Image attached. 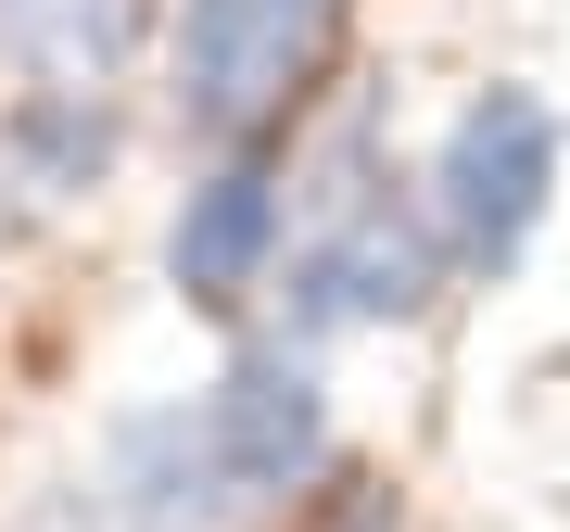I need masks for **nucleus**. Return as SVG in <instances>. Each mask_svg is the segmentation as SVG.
I'll list each match as a JSON object with an SVG mask.
<instances>
[{"label": "nucleus", "instance_id": "8", "mask_svg": "<svg viewBox=\"0 0 570 532\" xmlns=\"http://www.w3.org/2000/svg\"><path fill=\"white\" fill-rule=\"evenodd\" d=\"M292 532H406V508H393V482H367V470H330L305 508H292Z\"/></svg>", "mask_w": 570, "mask_h": 532}, {"label": "nucleus", "instance_id": "7", "mask_svg": "<svg viewBox=\"0 0 570 532\" xmlns=\"http://www.w3.org/2000/svg\"><path fill=\"white\" fill-rule=\"evenodd\" d=\"M140 51V0H0V63L39 89H102Z\"/></svg>", "mask_w": 570, "mask_h": 532}, {"label": "nucleus", "instance_id": "4", "mask_svg": "<svg viewBox=\"0 0 570 532\" xmlns=\"http://www.w3.org/2000/svg\"><path fill=\"white\" fill-rule=\"evenodd\" d=\"M190 418H204L228 520L242 508H305V494L330 482V381H317L305 343H279V329L228 355V368L190 393Z\"/></svg>", "mask_w": 570, "mask_h": 532}, {"label": "nucleus", "instance_id": "9", "mask_svg": "<svg viewBox=\"0 0 570 532\" xmlns=\"http://www.w3.org/2000/svg\"><path fill=\"white\" fill-rule=\"evenodd\" d=\"M13 532H140V520H127V508H115V494H102V482H89V470H77V482H51V494H39V508H26Z\"/></svg>", "mask_w": 570, "mask_h": 532}, {"label": "nucleus", "instance_id": "2", "mask_svg": "<svg viewBox=\"0 0 570 532\" xmlns=\"http://www.w3.org/2000/svg\"><path fill=\"white\" fill-rule=\"evenodd\" d=\"M343 13L355 0H178V39H165L178 127L216 152H254L266 127H292L330 39H343Z\"/></svg>", "mask_w": 570, "mask_h": 532}, {"label": "nucleus", "instance_id": "5", "mask_svg": "<svg viewBox=\"0 0 570 532\" xmlns=\"http://www.w3.org/2000/svg\"><path fill=\"white\" fill-rule=\"evenodd\" d=\"M279 254H292V178L266 152H228L165 216V279L190 317H242L254 292H279Z\"/></svg>", "mask_w": 570, "mask_h": 532}, {"label": "nucleus", "instance_id": "6", "mask_svg": "<svg viewBox=\"0 0 570 532\" xmlns=\"http://www.w3.org/2000/svg\"><path fill=\"white\" fill-rule=\"evenodd\" d=\"M115 102L102 89H26L13 115H0V190H26V204H77V190L115 178Z\"/></svg>", "mask_w": 570, "mask_h": 532}, {"label": "nucleus", "instance_id": "3", "mask_svg": "<svg viewBox=\"0 0 570 532\" xmlns=\"http://www.w3.org/2000/svg\"><path fill=\"white\" fill-rule=\"evenodd\" d=\"M419 190H431V228H444V254L469 279H508L532 254V228H546V204H558V115L532 89H482L444 127Z\"/></svg>", "mask_w": 570, "mask_h": 532}, {"label": "nucleus", "instance_id": "1", "mask_svg": "<svg viewBox=\"0 0 570 532\" xmlns=\"http://www.w3.org/2000/svg\"><path fill=\"white\" fill-rule=\"evenodd\" d=\"M456 254L444 228H431V190L406 178H355L330 190V204H305V242H292L279 266V343H343V329H406L444 305Z\"/></svg>", "mask_w": 570, "mask_h": 532}]
</instances>
